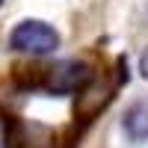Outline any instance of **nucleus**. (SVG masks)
<instances>
[{
    "mask_svg": "<svg viewBox=\"0 0 148 148\" xmlns=\"http://www.w3.org/2000/svg\"><path fill=\"white\" fill-rule=\"evenodd\" d=\"M0 3H3V0H0Z\"/></svg>",
    "mask_w": 148,
    "mask_h": 148,
    "instance_id": "obj_5",
    "label": "nucleus"
},
{
    "mask_svg": "<svg viewBox=\"0 0 148 148\" xmlns=\"http://www.w3.org/2000/svg\"><path fill=\"white\" fill-rule=\"evenodd\" d=\"M9 47L18 53H33L45 56L59 47V33L45 21H21L15 30L9 33Z\"/></svg>",
    "mask_w": 148,
    "mask_h": 148,
    "instance_id": "obj_1",
    "label": "nucleus"
},
{
    "mask_svg": "<svg viewBox=\"0 0 148 148\" xmlns=\"http://www.w3.org/2000/svg\"><path fill=\"white\" fill-rule=\"evenodd\" d=\"M139 71L145 74V80H148V51L142 53V59H139Z\"/></svg>",
    "mask_w": 148,
    "mask_h": 148,
    "instance_id": "obj_4",
    "label": "nucleus"
},
{
    "mask_svg": "<svg viewBox=\"0 0 148 148\" xmlns=\"http://www.w3.org/2000/svg\"><path fill=\"white\" fill-rule=\"evenodd\" d=\"M89 80V68L68 59V62H59L53 68H47V86L53 92H71V89H80V86Z\"/></svg>",
    "mask_w": 148,
    "mask_h": 148,
    "instance_id": "obj_2",
    "label": "nucleus"
},
{
    "mask_svg": "<svg viewBox=\"0 0 148 148\" xmlns=\"http://www.w3.org/2000/svg\"><path fill=\"white\" fill-rule=\"evenodd\" d=\"M125 127L133 139H148V104H136V107L127 110Z\"/></svg>",
    "mask_w": 148,
    "mask_h": 148,
    "instance_id": "obj_3",
    "label": "nucleus"
}]
</instances>
